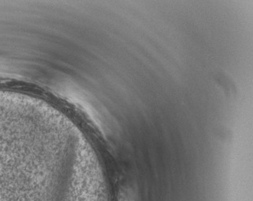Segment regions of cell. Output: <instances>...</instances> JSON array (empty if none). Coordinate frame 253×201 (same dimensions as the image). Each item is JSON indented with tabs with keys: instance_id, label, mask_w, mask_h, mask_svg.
Masks as SVG:
<instances>
[]
</instances>
